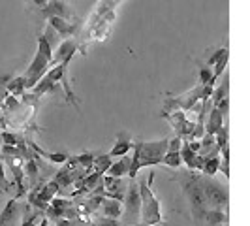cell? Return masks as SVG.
Listing matches in <instances>:
<instances>
[{"label":"cell","instance_id":"32","mask_svg":"<svg viewBox=\"0 0 250 226\" xmlns=\"http://www.w3.org/2000/svg\"><path fill=\"white\" fill-rule=\"evenodd\" d=\"M32 2H34L36 6H40V10H42V8H43V6L47 4V0H32Z\"/></svg>","mask_w":250,"mask_h":226},{"label":"cell","instance_id":"8","mask_svg":"<svg viewBox=\"0 0 250 226\" xmlns=\"http://www.w3.org/2000/svg\"><path fill=\"white\" fill-rule=\"evenodd\" d=\"M40 13L49 19V17H61V19H66V21H72V23H79L77 15L72 10V6H68L64 0H47V4L40 10Z\"/></svg>","mask_w":250,"mask_h":226},{"label":"cell","instance_id":"20","mask_svg":"<svg viewBox=\"0 0 250 226\" xmlns=\"http://www.w3.org/2000/svg\"><path fill=\"white\" fill-rule=\"evenodd\" d=\"M162 164H164V166H169V168H173V170L181 168L183 160H181V155H179V151H166V155H164V158H162Z\"/></svg>","mask_w":250,"mask_h":226},{"label":"cell","instance_id":"3","mask_svg":"<svg viewBox=\"0 0 250 226\" xmlns=\"http://www.w3.org/2000/svg\"><path fill=\"white\" fill-rule=\"evenodd\" d=\"M152 181H154V172H150L147 181L141 179L138 183L139 198H141V217H139V223H143L145 226H154L164 223L162 203L154 196V192H152Z\"/></svg>","mask_w":250,"mask_h":226},{"label":"cell","instance_id":"31","mask_svg":"<svg viewBox=\"0 0 250 226\" xmlns=\"http://www.w3.org/2000/svg\"><path fill=\"white\" fill-rule=\"evenodd\" d=\"M98 225H102V226H121V223H119L117 219H109V217H100Z\"/></svg>","mask_w":250,"mask_h":226},{"label":"cell","instance_id":"10","mask_svg":"<svg viewBox=\"0 0 250 226\" xmlns=\"http://www.w3.org/2000/svg\"><path fill=\"white\" fill-rule=\"evenodd\" d=\"M47 23H49L51 30H55V34L61 38H72L79 30V23H72V21H66L61 17H49Z\"/></svg>","mask_w":250,"mask_h":226},{"label":"cell","instance_id":"2","mask_svg":"<svg viewBox=\"0 0 250 226\" xmlns=\"http://www.w3.org/2000/svg\"><path fill=\"white\" fill-rule=\"evenodd\" d=\"M179 185L183 187V192L187 196L188 205H190V213L194 219V226H201L205 223V213L209 209L207 200H205V194H203V188L200 185V179L196 172H183V176L177 177Z\"/></svg>","mask_w":250,"mask_h":226},{"label":"cell","instance_id":"4","mask_svg":"<svg viewBox=\"0 0 250 226\" xmlns=\"http://www.w3.org/2000/svg\"><path fill=\"white\" fill-rule=\"evenodd\" d=\"M200 179V185L203 188V194H205V200L209 209H220L226 211L228 209V203H229V190L226 185H222L220 181H216L209 176H198Z\"/></svg>","mask_w":250,"mask_h":226},{"label":"cell","instance_id":"26","mask_svg":"<svg viewBox=\"0 0 250 226\" xmlns=\"http://www.w3.org/2000/svg\"><path fill=\"white\" fill-rule=\"evenodd\" d=\"M224 53H228V47H218V49L214 51L213 55H211V57L205 61V64H207V66H214V64L220 61V57H222Z\"/></svg>","mask_w":250,"mask_h":226},{"label":"cell","instance_id":"11","mask_svg":"<svg viewBox=\"0 0 250 226\" xmlns=\"http://www.w3.org/2000/svg\"><path fill=\"white\" fill-rule=\"evenodd\" d=\"M0 226H19V203L17 198H12L0 209Z\"/></svg>","mask_w":250,"mask_h":226},{"label":"cell","instance_id":"22","mask_svg":"<svg viewBox=\"0 0 250 226\" xmlns=\"http://www.w3.org/2000/svg\"><path fill=\"white\" fill-rule=\"evenodd\" d=\"M74 160L77 166H83L85 170H92V162H94V155L92 153H81V155H77V157H74Z\"/></svg>","mask_w":250,"mask_h":226},{"label":"cell","instance_id":"23","mask_svg":"<svg viewBox=\"0 0 250 226\" xmlns=\"http://www.w3.org/2000/svg\"><path fill=\"white\" fill-rule=\"evenodd\" d=\"M200 143H201L200 155H207L209 151L216 147V139H214L213 134H203V136H201V139H200Z\"/></svg>","mask_w":250,"mask_h":226},{"label":"cell","instance_id":"21","mask_svg":"<svg viewBox=\"0 0 250 226\" xmlns=\"http://www.w3.org/2000/svg\"><path fill=\"white\" fill-rule=\"evenodd\" d=\"M198 68H200V85H213V68L207 66L203 63H198Z\"/></svg>","mask_w":250,"mask_h":226},{"label":"cell","instance_id":"5","mask_svg":"<svg viewBox=\"0 0 250 226\" xmlns=\"http://www.w3.org/2000/svg\"><path fill=\"white\" fill-rule=\"evenodd\" d=\"M123 221L121 226H134L139 223L141 217V198H139V188L136 183L128 185L123 198Z\"/></svg>","mask_w":250,"mask_h":226},{"label":"cell","instance_id":"17","mask_svg":"<svg viewBox=\"0 0 250 226\" xmlns=\"http://www.w3.org/2000/svg\"><path fill=\"white\" fill-rule=\"evenodd\" d=\"M205 223H209L211 226H220L229 223V217L226 211H220V209H207L205 213Z\"/></svg>","mask_w":250,"mask_h":226},{"label":"cell","instance_id":"27","mask_svg":"<svg viewBox=\"0 0 250 226\" xmlns=\"http://www.w3.org/2000/svg\"><path fill=\"white\" fill-rule=\"evenodd\" d=\"M0 143H4V145H10V147H15V145H19L17 143V138L10 134V132H0Z\"/></svg>","mask_w":250,"mask_h":226},{"label":"cell","instance_id":"34","mask_svg":"<svg viewBox=\"0 0 250 226\" xmlns=\"http://www.w3.org/2000/svg\"><path fill=\"white\" fill-rule=\"evenodd\" d=\"M222 226H229V223H226V225H222Z\"/></svg>","mask_w":250,"mask_h":226},{"label":"cell","instance_id":"24","mask_svg":"<svg viewBox=\"0 0 250 226\" xmlns=\"http://www.w3.org/2000/svg\"><path fill=\"white\" fill-rule=\"evenodd\" d=\"M228 57H229V53H224V55H222V57H220V61H218V63L214 64L213 68V83H216V81H218V77H220V75L224 74L226 72V64H228Z\"/></svg>","mask_w":250,"mask_h":226},{"label":"cell","instance_id":"19","mask_svg":"<svg viewBox=\"0 0 250 226\" xmlns=\"http://www.w3.org/2000/svg\"><path fill=\"white\" fill-rule=\"evenodd\" d=\"M38 53H42L51 64V61H53V45L47 42V38L43 36V34L38 36Z\"/></svg>","mask_w":250,"mask_h":226},{"label":"cell","instance_id":"12","mask_svg":"<svg viewBox=\"0 0 250 226\" xmlns=\"http://www.w3.org/2000/svg\"><path fill=\"white\" fill-rule=\"evenodd\" d=\"M134 147V141H132V136L128 132H119L117 136V143L113 145V149L107 153L111 158H121L125 155H130V151Z\"/></svg>","mask_w":250,"mask_h":226},{"label":"cell","instance_id":"6","mask_svg":"<svg viewBox=\"0 0 250 226\" xmlns=\"http://www.w3.org/2000/svg\"><path fill=\"white\" fill-rule=\"evenodd\" d=\"M49 61L42 55V53H38L34 55V59H32V63H30V66L26 68V72L23 74V77H25V87L26 90H30V89L36 85L38 81L43 77V75L47 74V70H49Z\"/></svg>","mask_w":250,"mask_h":226},{"label":"cell","instance_id":"13","mask_svg":"<svg viewBox=\"0 0 250 226\" xmlns=\"http://www.w3.org/2000/svg\"><path fill=\"white\" fill-rule=\"evenodd\" d=\"M98 211H102V217H109V219H119L123 215V202L113 200V198H105L102 200V205Z\"/></svg>","mask_w":250,"mask_h":226},{"label":"cell","instance_id":"28","mask_svg":"<svg viewBox=\"0 0 250 226\" xmlns=\"http://www.w3.org/2000/svg\"><path fill=\"white\" fill-rule=\"evenodd\" d=\"M0 190L10 192V181H8V177H6V170H4L2 160H0Z\"/></svg>","mask_w":250,"mask_h":226},{"label":"cell","instance_id":"30","mask_svg":"<svg viewBox=\"0 0 250 226\" xmlns=\"http://www.w3.org/2000/svg\"><path fill=\"white\" fill-rule=\"evenodd\" d=\"M55 226H90V225H85V223H81V221H70V219H59V221H55Z\"/></svg>","mask_w":250,"mask_h":226},{"label":"cell","instance_id":"1","mask_svg":"<svg viewBox=\"0 0 250 226\" xmlns=\"http://www.w3.org/2000/svg\"><path fill=\"white\" fill-rule=\"evenodd\" d=\"M167 138L154 139V141H136L132 147V155H130V170L128 176L130 179L138 176L141 168H150L156 164H162V158L167 151Z\"/></svg>","mask_w":250,"mask_h":226},{"label":"cell","instance_id":"16","mask_svg":"<svg viewBox=\"0 0 250 226\" xmlns=\"http://www.w3.org/2000/svg\"><path fill=\"white\" fill-rule=\"evenodd\" d=\"M25 77L23 75H17V77H10L8 83H6V92L12 94V96H23L25 94Z\"/></svg>","mask_w":250,"mask_h":226},{"label":"cell","instance_id":"25","mask_svg":"<svg viewBox=\"0 0 250 226\" xmlns=\"http://www.w3.org/2000/svg\"><path fill=\"white\" fill-rule=\"evenodd\" d=\"M38 153L43 155V157L53 164H66L68 162V158H70V157L64 155V153H43V151H40V149H38Z\"/></svg>","mask_w":250,"mask_h":226},{"label":"cell","instance_id":"14","mask_svg":"<svg viewBox=\"0 0 250 226\" xmlns=\"http://www.w3.org/2000/svg\"><path fill=\"white\" fill-rule=\"evenodd\" d=\"M209 119H207V125H205V134H216L222 126H224V121L226 117L220 113V110H216V108H213L211 106V110H209Z\"/></svg>","mask_w":250,"mask_h":226},{"label":"cell","instance_id":"9","mask_svg":"<svg viewBox=\"0 0 250 226\" xmlns=\"http://www.w3.org/2000/svg\"><path fill=\"white\" fill-rule=\"evenodd\" d=\"M77 53V44H75L72 38H66L64 42L59 44L57 47V53H53V61H51V66L55 64H70V61L74 59V55Z\"/></svg>","mask_w":250,"mask_h":226},{"label":"cell","instance_id":"18","mask_svg":"<svg viewBox=\"0 0 250 226\" xmlns=\"http://www.w3.org/2000/svg\"><path fill=\"white\" fill-rule=\"evenodd\" d=\"M111 162H113V158L109 155H100V157H94L92 168H94V172H98V174H105L107 168L111 166Z\"/></svg>","mask_w":250,"mask_h":226},{"label":"cell","instance_id":"15","mask_svg":"<svg viewBox=\"0 0 250 226\" xmlns=\"http://www.w3.org/2000/svg\"><path fill=\"white\" fill-rule=\"evenodd\" d=\"M128 170H130V155H125V157H121L119 160L111 162V166L107 168L105 174L111 177H125V176H128Z\"/></svg>","mask_w":250,"mask_h":226},{"label":"cell","instance_id":"29","mask_svg":"<svg viewBox=\"0 0 250 226\" xmlns=\"http://www.w3.org/2000/svg\"><path fill=\"white\" fill-rule=\"evenodd\" d=\"M25 174L30 177V179H34V177L38 176V166H36V162H34L32 158L25 164Z\"/></svg>","mask_w":250,"mask_h":226},{"label":"cell","instance_id":"7","mask_svg":"<svg viewBox=\"0 0 250 226\" xmlns=\"http://www.w3.org/2000/svg\"><path fill=\"white\" fill-rule=\"evenodd\" d=\"M164 119H167L171 126H173V130H175L177 138L181 139H190L192 138V132H194V126L196 123H192V121H188L187 119V113L181 112V110H175V112H167V113H162Z\"/></svg>","mask_w":250,"mask_h":226},{"label":"cell","instance_id":"33","mask_svg":"<svg viewBox=\"0 0 250 226\" xmlns=\"http://www.w3.org/2000/svg\"><path fill=\"white\" fill-rule=\"evenodd\" d=\"M134 226H145V225H143V223H138V225H134Z\"/></svg>","mask_w":250,"mask_h":226}]
</instances>
